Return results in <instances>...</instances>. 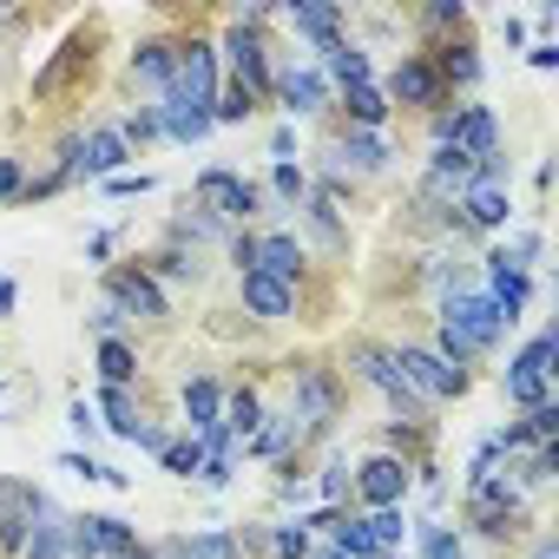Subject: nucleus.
<instances>
[{"mask_svg":"<svg viewBox=\"0 0 559 559\" xmlns=\"http://www.w3.org/2000/svg\"><path fill=\"white\" fill-rule=\"evenodd\" d=\"M336 415H343V376L323 369V362L290 369V428H297V441L304 435H323Z\"/></svg>","mask_w":559,"mask_h":559,"instance_id":"1","label":"nucleus"},{"mask_svg":"<svg viewBox=\"0 0 559 559\" xmlns=\"http://www.w3.org/2000/svg\"><path fill=\"white\" fill-rule=\"evenodd\" d=\"M191 191H198V211H211L224 230H243V224L263 211V191H257L243 171H230V165H204Z\"/></svg>","mask_w":559,"mask_h":559,"instance_id":"2","label":"nucleus"},{"mask_svg":"<svg viewBox=\"0 0 559 559\" xmlns=\"http://www.w3.org/2000/svg\"><path fill=\"white\" fill-rule=\"evenodd\" d=\"M217 67H230L237 80L230 86H243L250 99H270L276 93V67H270V40H263V27H224V40H217Z\"/></svg>","mask_w":559,"mask_h":559,"instance_id":"3","label":"nucleus"},{"mask_svg":"<svg viewBox=\"0 0 559 559\" xmlns=\"http://www.w3.org/2000/svg\"><path fill=\"white\" fill-rule=\"evenodd\" d=\"M435 145H454V152H467L474 165H487V158H500V119H493V106H441L435 112Z\"/></svg>","mask_w":559,"mask_h":559,"instance_id":"4","label":"nucleus"},{"mask_svg":"<svg viewBox=\"0 0 559 559\" xmlns=\"http://www.w3.org/2000/svg\"><path fill=\"white\" fill-rule=\"evenodd\" d=\"M389 356H395V369H402V382L415 389V402H421V408L454 402V395L467 389V369H448V362H441L435 349H421V343H395Z\"/></svg>","mask_w":559,"mask_h":559,"instance_id":"5","label":"nucleus"},{"mask_svg":"<svg viewBox=\"0 0 559 559\" xmlns=\"http://www.w3.org/2000/svg\"><path fill=\"white\" fill-rule=\"evenodd\" d=\"M552 362H559V336H552V330H539V336L507 362V402H513V408H539V402H552V395H546Z\"/></svg>","mask_w":559,"mask_h":559,"instance_id":"6","label":"nucleus"},{"mask_svg":"<svg viewBox=\"0 0 559 559\" xmlns=\"http://www.w3.org/2000/svg\"><path fill=\"white\" fill-rule=\"evenodd\" d=\"M165 99H178V106H211L217 99V40H178V67H171Z\"/></svg>","mask_w":559,"mask_h":559,"instance_id":"7","label":"nucleus"},{"mask_svg":"<svg viewBox=\"0 0 559 559\" xmlns=\"http://www.w3.org/2000/svg\"><path fill=\"white\" fill-rule=\"evenodd\" d=\"M349 369L395 408V415H408V421H421V402H415V389L402 382V369H395V356L382 349V343H349Z\"/></svg>","mask_w":559,"mask_h":559,"instance_id":"8","label":"nucleus"},{"mask_svg":"<svg viewBox=\"0 0 559 559\" xmlns=\"http://www.w3.org/2000/svg\"><path fill=\"white\" fill-rule=\"evenodd\" d=\"M139 546V526L119 513H73V559H126Z\"/></svg>","mask_w":559,"mask_h":559,"instance_id":"9","label":"nucleus"},{"mask_svg":"<svg viewBox=\"0 0 559 559\" xmlns=\"http://www.w3.org/2000/svg\"><path fill=\"white\" fill-rule=\"evenodd\" d=\"M106 297H112L126 317H139V323H165V317H171V304H165V290H158V276H152L145 263L112 270V276H106Z\"/></svg>","mask_w":559,"mask_h":559,"instance_id":"10","label":"nucleus"},{"mask_svg":"<svg viewBox=\"0 0 559 559\" xmlns=\"http://www.w3.org/2000/svg\"><path fill=\"white\" fill-rule=\"evenodd\" d=\"M382 93H389V106H408V112H441V99H448V86L428 67V53H402V67L389 73Z\"/></svg>","mask_w":559,"mask_h":559,"instance_id":"11","label":"nucleus"},{"mask_svg":"<svg viewBox=\"0 0 559 559\" xmlns=\"http://www.w3.org/2000/svg\"><path fill=\"white\" fill-rule=\"evenodd\" d=\"M356 493H362V507L376 513V507H402V493L415 487V467L402 461V454H369L362 467H356V480H349Z\"/></svg>","mask_w":559,"mask_h":559,"instance_id":"12","label":"nucleus"},{"mask_svg":"<svg viewBox=\"0 0 559 559\" xmlns=\"http://www.w3.org/2000/svg\"><path fill=\"white\" fill-rule=\"evenodd\" d=\"M389 139L382 132H336V145H330V178H376V171H389Z\"/></svg>","mask_w":559,"mask_h":559,"instance_id":"13","label":"nucleus"},{"mask_svg":"<svg viewBox=\"0 0 559 559\" xmlns=\"http://www.w3.org/2000/svg\"><path fill=\"white\" fill-rule=\"evenodd\" d=\"M21 559H73V513H60L40 487H34V533Z\"/></svg>","mask_w":559,"mask_h":559,"instance_id":"14","label":"nucleus"},{"mask_svg":"<svg viewBox=\"0 0 559 559\" xmlns=\"http://www.w3.org/2000/svg\"><path fill=\"white\" fill-rule=\"evenodd\" d=\"M454 211H461V224H467V230H507L513 198H507V185H500V178H474V185L454 198Z\"/></svg>","mask_w":559,"mask_h":559,"instance_id":"15","label":"nucleus"},{"mask_svg":"<svg viewBox=\"0 0 559 559\" xmlns=\"http://www.w3.org/2000/svg\"><path fill=\"white\" fill-rule=\"evenodd\" d=\"M276 99H284V112H290V126L297 119H310V112H330V80L317 73V67H284L276 73Z\"/></svg>","mask_w":559,"mask_h":559,"instance_id":"16","label":"nucleus"},{"mask_svg":"<svg viewBox=\"0 0 559 559\" xmlns=\"http://www.w3.org/2000/svg\"><path fill=\"white\" fill-rule=\"evenodd\" d=\"M237 297H243V310H250L257 323H284V317H297V290L276 284V276H257V270L237 276Z\"/></svg>","mask_w":559,"mask_h":559,"instance_id":"17","label":"nucleus"},{"mask_svg":"<svg viewBox=\"0 0 559 559\" xmlns=\"http://www.w3.org/2000/svg\"><path fill=\"white\" fill-rule=\"evenodd\" d=\"M132 158V145L119 139V126H93L80 132V178H119Z\"/></svg>","mask_w":559,"mask_h":559,"instance_id":"18","label":"nucleus"},{"mask_svg":"<svg viewBox=\"0 0 559 559\" xmlns=\"http://www.w3.org/2000/svg\"><path fill=\"white\" fill-rule=\"evenodd\" d=\"M304 263H310V257H304V243H297L290 230H263V237H257V263H250V270H257V276H276V284H290V290H297Z\"/></svg>","mask_w":559,"mask_h":559,"instance_id":"19","label":"nucleus"},{"mask_svg":"<svg viewBox=\"0 0 559 559\" xmlns=\"http://www.w3.org/2000/svg\"><path fill=\"white\" fill-rule=\"evenodd\" d=\"M317 73H323L336 93H343V86H362V80H369V53H362L356 40H343V34H336V40H323V47H317Z\"/></svg>","mask_w":559,"mask_h":559,"instance_id":"20","label":"nucleus"},{"mask_svg":"<svg viewBox=\"0 0 559 559\" xmlns=\"http://www.w3.org/2000/svg\"><path fill=\"white\" fill-rule=\"evenodd\" d=\"M171 67H178V40H165V34H145V40L132 47V80H145L158 99H165V86H171Z\"/></svg>","mask_w":559,"mask_h":559,"instance_id":"21","label":"nucleus"},{"mask_svg":"<svg viewBox=\"0 0 559 559\" xmlns=\"http://www.w3.org/2000/svg\"><path fill=\"white\" fill-rule=\"evenodd\" d=\"M276 14H284L297 34H310V47H323V40L343 34V8H330V0H284Z\"/></svg>","mask_w":559,"mask_h":559,"instance_id":"22","label":"nucleus"},{"mask_svg":"<svg viewBox=\"0 0 559 559\" xmlns=\"http://www.w3.org/2000/svg\"><path fill=\"white\" fill-rule=\"evenodd\" d=\"M428 67L441 73V86H480V73H487V60H480L474 40H448V47H435Z\"/></svg>","mask_w":559,"mask_h":559,"instance_id":"23","label":"nucleus"},{"mask_svg":"<svg viewBox=\"0 0 559 559\" xmlns=\"http://www.w3.org/2000/svg\"><path fill=\"white\" fill-rule=\"evenodd\" d=\"M343 112H349V132H382L395 106L376 80H362V86H343Z\"/></svg>","mask_w":559,"mask_h":559,"instance_id":"24","label":"nucleus"},{"mask_svg":"<svg viewBox=\"0 0 559 559\" xmlns=\"http://www.w3.org/2000/svg\"><path fill=\"white\" fill-rule=\"evenodd\" d=\"M217 415H224V389H217V376H191V382H185V435H211Z\"/></svg>","mask_w":559,"mask_h":559,"instance_id":"25","label":"nucleus"},{"mask_svg":"<svg viewBox=\"0 0 559 559\" xmlns=\"http://www.w3.org/2000/svg\"><path fill=\"white\" fill-rule=\"evenodd\" d=\"M217 428H224V441L237 448V441H250L257 428H263V395L243 382V389H230L224 395V415H217Z\"/></svg>","mask_w":559,"mask_h":559,"instance_id":"26","label":"nucleus"},{"mask_svg":"<svg viewBox=\"0 0 559 559\" xmlns=\"http://www.w3.org/2000/svg\"><path fill=\"white\" fill-rule=\"evenodd\" d=\"M80 60H93V53H86V40L73 34V40H67V47H60V53H53V60L34 73V93H40V99H47V93H60V86L73 80V67H80Z\"/></svg>","mask_w":559,"mask_h":559,"instance_id":"27","label":"nucleus"},{"mask_svg":"<svg viewBox=\"0 0 559 559\" xmlns=\"http://www.w3.org/2000/svg\"><path fill=\"white\" fill-rule=\"evenodd\" d=\"M99 382H106V389H132V382H139V356H132L126 336L99 343Z\"/></svg>","mask_w":559,"mask_h":559,"instance_id":"28","label":"nucleus"},{"mask_svg":"<svg viewBox=\"0 0 559 559\" xmlns=\"http://www.w3.org/2000/svg\"><path fill=\"white\" fill-rule=\"evenodd\" d=\"M99 415H106L99 428H112L119 441H132V435H139V421H145V415H139V402H132V389H99Z\"/></svg>","mask_w":559,"mask_h":559,"instance_id":"29","label":"nucleus"},{"mask_svg":"<svg viewBox=\"0 0 559 559\" xmlns=\"http://www.w3.org/2000/svg\"><path fill=\"white\" fill-rule=\"evenodd\" d=\"M263 546H270V559H310L317 533H310L304 513H297V520H284V526H263Z\"/></svg>","mask_w":559,"mask_h":559,"instance_id":"30","label":"nucleus"},{"mask_svg":"<svg viewBox=\"0 0 559 559\" xmlns=\"http://www.w3.org/2000/svg\"><path fill=\"white\" fill-rule=\"evenodd\" d=\"M152 276H178V284H185V276H204V257H198L191 243H178V237H171V243L152 257Z\"/></svg>","mask_w":559,"mask_h":559,"instance_id":"31","label":"nucleus"},{"mask_svg":"<svg viewBox=\"0 0 559 559\" xmlns=\"http://www.w3.org/2000/svg\"><path fill=\"white\" fill-rule=\"evenodd\" d=\"M250 112H257V99H250L243 86H217V99H211V126H250Z\"/></svg>","mask_w":559,"mask_h":559,"instance_id":"32","label":"nucleus"},{"mask_svg":"<svg viewBox=\"0 0 559 559\" xmlns=\"http://www.w3.org/2000/svg\"><path fill=\"white\" fill-rule=\"evenodd\" d=\"M158 461H165V474H185V480H191L198 461H204V441H198V435H178V441L158 448Z\"/></svg>","mask_w":559,"mask_h":559,"instance_id":"33","label":"nucleus"},{"mask_svg":"<svg viewBox=\"0 0 559 559\" xmlns=\"http://www.w3.org/2000/svg\"><path fill=\"white\" fill-rule=\"evenodd\" d=\"M402 533H408L402 507H376V513H369V539H376V552H382V559H389V552L402 546Z\"/></svg>","mask_w":559,"mask_h":559,"instance_id":"34","label":"nucleus"},{"mask_svg":"<svg viewBox=\"0 0 559 559\" xmlns=\"http://www.w3.org/2000/svg\"><path fill=\"white\" fill-rule=\"evenodd\" d=\"M290 435H297V428H290V415H263V428L250 435V454H263V461H270V454H284V448H290Z\"/></svg>","mask_w":559,"mask_h":559,"instance_id":"35","label":"nucleus"},{"mask_svg":"<svg viewBox=\"0 0 559 559\" xmlns=\"http://www.w3.org/2000/svg\"><path fill=\"white\" fill-rule=\"evenodd\" d=\"M185 552H191V559H237V533L204 526V533H191V539H185Z\"/></svg>","mask_w":559,"mask_h":559,"instance_id":"36","label":"nucleus"},{"mask_svg":"<svg viewBox=\"0 0 559 559\" xmlns=\"http://www.w3.org/2000/svg\"><path fill=\"white\" fill-rule=\"evenodd\" d=\"M415 533H421V559H461V533H454V526H441V520H421Z\"/></svg>","mask_w":559,"mask_h":559,"instance_id":"37","label":"nucleus"},{"mask_svg":"<svg viewBox=\"0 0 559 559\" xmlns=\"http://www.w3.org/2000/svg\"><path fill=\"white\" fill-rule=\"evenodd\" d=\"M270 191H276V198H284V204L297 211V204L310 198V171H304V165H270Z\"/></svg>","mask_w":559,"mask_h":559,"instance_id":"38","label":"nucleus"},{"mask_svg":"<svg viewBox=\"0 0 559 559\" xmlns=\"http://www.w3.org/2000/svg\"><path fill=\"white\" fill-rule=\"evenodd\" d=\"M349 480H356V467H349V461H323V474H317V493H323V507H343Z\"/></svg>","mask_w":559,"mask_h":559,"instance_id":"39","label":"nucleus"},{"mask_svg":"<svg viewBox=\"0 0 559 559\" xmlns=\"http://www.w3.org/2000/svg\"><path fill=\"white\" fill-rule=\"evenodd\" d=\"M552 467H559V448H552V441H546V448H526L520 487H546V480H552Z\"/></svg>","mask_w":559,"mask_h":559,"instance_id":"40","label":"nucleus"},{"mask_svg":"<svg viewBox=\"0 0 559 559\" xmlns=\"http://www.w3.org/2000/svg\"><path fill=\"white\" fill-rule=\"evenodd\" d=\"M126 323H132V317H126L112 297H99V310H93V336H99V343H112V336H126Z\"/></svg>","mask_w":559,"mask_h":559,"instance_id":"41","label":"nucleus"},{"mask_svg":"<svg viewBox=\"0 0 559 559\" xmlns=\"http://www.w3.org/2000/svg\"><path fill=\"white\" fill-rule=\"evenodd\" d=\"M21 191H27L21 158H14V152H0V204H21Z\"/></svg>","mask_w":559,"mask_h":559,"instance_id":"42","label":"nucleus"},{"mask_svg":"<svg viewBox=\"0 0 559 559\" xmlns=\"http://www.w3.org/2000/svg\"><path fill=\"white\" fill-rule=\"evenodd\" d=\"M119 139H126V145H152V139H158V112H152V106H139V112L119 126Z\"/></svg>","mask_w":559,"mask_h":559,"instance_id":"43","label":"nucleus"},{"mask_svg":"<svg viewBox=\"0 0 559 559\" xmlns=\"http://www.w3.org/2000/svg\"><path fill=\"white\" fill-rule=\"evenodd\" d=\"M461 21H467V8H461V0H435V8L421 14V27H428V34H441V27H461Z\"/></svg>","mask_w":559,"mask_h":559,"instance_id":"44","label":"nucleus"},{"mask_svg":"<svg viewBox=\"0 0 559 559\" xmlns=\"http://www.w3.org/2000/svg\"><path fill=\"white\" fill-rule=\"evenodd\" d=\"M224 250H230V263H237V276H243V270L257 263V237H250V230H230V243H224Z\"/></svg>","mask_w":559,"mask_h":559,"instance_id":"45","label":"nucleus"},{"mask_svg":"<svg viewBox=\"0 0 559 559\" xmlns=\"http://www.w3.org/2000/svg\"><path fill=\"white\" fill-rule=\"evenodd\" d=\"M67 421H73V435H80V441H93V435H99V408H93V402H73V408H67Z\"/></svg>","mask_w":559,"mask_h":559,"instance_id":"46","label":"nucleus"},{"mask_svg":"<svg viewBox=\"0 0 559 559\" xmlns=\"http://www.w3.org/2000/svg\"><path fill=\"white\" fill-rule=\"evenodd\" d=\"M290 152H297V126H276L270 132V165H290Z\"/></svg>","mask_w":559,"mask_h":559,"instance_id":"47","label":"nucleus"},{"mask_svg":"<svg viewBox=\"0 0 559 559\" xmlns=\"http://www.w3.org/2000/svg\"><path fill=\"white\" fill-rule=\"evenodd\" d=\"M106 191L112 198H132V191H152V178L145 171H119V178H106Z\"/></svg>","mask_w":559,"mask_h":559,"instance_id":"48","label":"nucleus"},{"mask_svg":"<svg viewBox=\"0 0 559 559\" xmlns=\"http://www.w3.org/2000/svg\"><path fill=\"white\" fill-rule=\"evenodd\" d=\"M526 60H533L539 73H552V67H559V47H552V40H533V53H526Z\"/></svg>","mask_w":559,"mask_h":559,"instance_id":"49","label":"nucleus"},{"mask_svg":"<svg viewBox=\"0 0 559 559\" xmlns=\"http://www.w3.org/2000/svg\"><path fill=\"white\" fill-rule=\"evenodd\" d=\"M14 304H21V290H14V276H0V317H14Z\"/></svg>","mask_w":559,"mask_h":559,"instance_id":"50","label":"nucleus"},{"mask_svg":"<svg viewBox=\"0 0 559 559\" xmlns=\"http://www.w3.org/2000/svg\"><path fill=\"white\" fill-rule=\"evenodd\" d=\"M533 559H559V539H552V533H539V539H533Z\"/></svg>","mask_w":559,"mask_h":559,"instance_id":"51","label":"nucleus"},{"mask_svg":"<svg viewBox=\"0 0 559 559\" xmlns=\"http://www.w3.org/2000/svg\"><path fill=\"white\" fill-rule=\"evenodd\" d=\"M158 559H191V552H185V539H165V546H158Z\"/></svg>","mask_w":559,"mask_h":559,"instance_id":"52","label":"nucleus"},{"mask_svg":"<svg viewBox=\"0 0 559 559\" xmlns=\"http://www.w3.org/2000/svg\"><path fill=\"white\" fill-rule=\"evenodd\" d=\"M310 559H349V552H336V546L323 539V546H310Z\"/></svg>","mask_w":559,"mask_h":559,"instance_id":"53","label":"nucleus"},{"mask_svg":"<svg viewBox=\"0 0 559 559\" xmlns=\"http://www.w3.org/2000/svg\"><path fill=\"white\" fill-rule=\"evenodd\" d=\"M126 559H158V552H152V546H132V552H126Z\"/></svg>","mask_w":559,"mask_h":559,"instance_id":"54","label":"nucleus"}]
</instances>
